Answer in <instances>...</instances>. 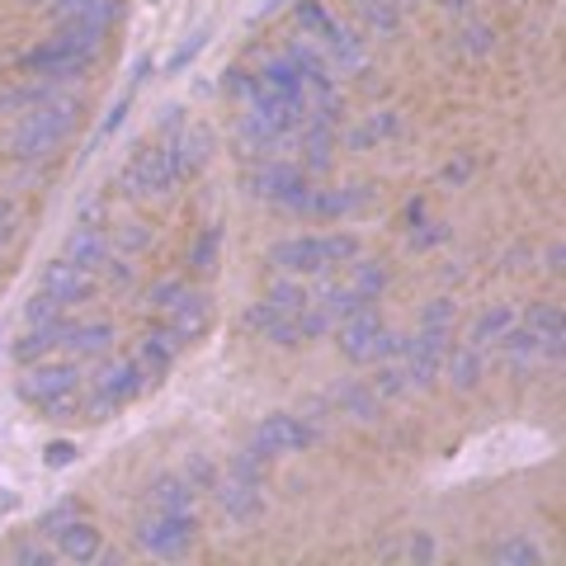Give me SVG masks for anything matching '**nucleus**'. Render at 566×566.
<instances>
[{"mask_svg":"<svg viewBox=\"0 0 566 566\" xmlns=\"http://www.w3.org/2000/svg\"><path fill=\"white\" fill-rule=\"evenodd\" d=\"M185 482H189V486L212 491V486H218V468H212L203 453H193V458H189V476H185Z\"/></svg>","mask_w":566,"mask_h":566,"instance_id":"nucleus-44","label":"nucleus"},{"mask_svg":"<svg viewBox=\"0 0 566 566\" xmlns=\"http://www.w3.org/2000/svg\"><path fill=\"white\" fill-rule=\"evenodd\" d=\"M109 345H114L109 322H71V335H66L71 354H109Z\"/></svg>","mask_w":566,"mask_h":566,"instance_id":"nucleus-24","label":"nucleus"},{"mask_svg":"<svg viewBox=\"0 0 566 566\" xmlns=\"http://www.w3.org/2000/svg\"><path fill=\"white\" fill-rule=\"evenodd\" d=\"M66 335H71V322H66V316H52V322L29 326L24 340H14V359H20V364H39L43 354H52L57 345H66Z\"/></svg>","mask_w":566,"mask_h":566,"instance_id":"nucleus-14","label":"nucleus"},{"mask_svg":"<svg viewBox=\"0 0 566 566\" xmlns=\"http://www.w3.org/2000/svg\"><path fill=\"white\" fill-rule=\"evenodd\" d=\"M193 534H199L193 515H170V510H151V515L137 524V543L161 562H180L193 547Z\"/></svg>","mask_w":566,"mask_h":566,"instance_id":"nucleus-4","label":"nucleus"},{"mask_svg":"<svg viewBox=\"0 0 566 566\" xmlns=\"http://www.w3.org/2000/svg\"><path fill=\"white\" fill-rule=\"evenodd\" d=\"M491 562L495 566H538L543 562V547L528 543V538H501L491 547Z\"/></svg>","mask_w":566,"mask_h":566,"instance_id":"nucleus-29","label":"nucleus"},{"mask_svg":"<svg viewBox=\"0 0 566 566\" xmlns=\"http://www.w3.org/2000/svg\"><path fill=\"white\" fill-rule=\"evenodd\" d=\"M14 212H20V203H14V199H6V193H0V222H14Z\"/></svg>","mask_w":566,"mask_h":566,"instance_id":"nucleus-54","label":"nucleus"},{"mask_svg":"<svg viewBox=\"0 0 566 566\" xmlns=\"http://www.w3.org/2000/svg\"><path fill=\"white\" fill-rule=\"evenodd\" d=\"M95 57H85V52H76V48H66L62 39H48L43 48H33V52H24L20 57V66L29 71V76H39V81H71V76H81L85 66H91Z\"/></svg>","mask_w":566,"mask_h":566,"instance_id":"nucleus-8","label":"nucleus"},{"mask_svg":"<svg viewBox=\"0 0 566 566\" xmlns=\"http://www.w3.org/2000/svg\"><path fill=\"white\" fill-rule=\"evenodd\" d=\"M453 316H458V307H453V297H434V303H424V312H420V326H453Z\"/></svg>","mask_w":566,"mask_h":566,"instance_id":"nucleus-42","label":"nucleus"},{"mask_svg":"<svg viewBox=\"0 0 566 566\" xmlns=\"http://www.w3.org/2000/svg\"><path fill=\"white\" fill-rule=\"evenodd\" d=\"M128 109H133V91H128V95H118V104H114L109 114H104V123H99V137L118 133V128H123V118H128Z\"/></svg>","mask_w":566,"mask_h":566,"instance_id":"nucleus-46","label":"nucleus"},{"mask_svg":"<svg viewBox=\"0 0 566 566\" xmlns=\"http://www.w3.org/2000/svg\"><path fill=\"white\" fill-rule=\"evenodd\" d=\"M458 48H463L468 57H486V52L495 48V33L486 24H468L463 33H458Z\"/></svg>","mask_w":566,"mask_h":566,"instance_id":"nucleus-37","label":"nucleus"},{"mask_svg":"<svg viewBox=\"0 0 566 566\" xmlns=\"http://www.w3.org/2000/svg\"><path fill=\"white\" fill-rule=\"evenodd\" d=\"M297 24L312 29V33H316V43H322V48L335 39V29H340V24H335V14L322 6V0H297Z\"/></svg>","mask_w":566,"mask_h":566,"instance_id":"nucleus-30","label":"nucleus"},{"mask_svg":"<svg viewBox=\"0 0 566 566\" xmlns=\"http://www.w3.org/2000/svg\"><path fill=\"white\" fill-rule=\"evenodd\" d=\"M444 6H449V10H468V6H472V0H444Z\"/></svg>","mask_w":566,"mask_h":566,"instance_id":"nucleus-57","label":"nucleus"},{"mask_svg":"<svg viewBox=\"0 0 566 566\" xmlns=\"http://www.w3.org/2000/svg\"><path fill=\"white\" fill-rule=\"evenodd\" d=\"M175 349H180V340L161 326V331H151L147 340H142V349H137V364L142 368H151V374H166V368L175 364Z\"/></svg>","mask_w":566,"mask_h":566,"instance_id":"nucleus-25","label":"nucleus"},{"mask_svg":"<svg viewBox=\"0 0 566 566\" xmlns=\"http://www.w3.org/2000/svg\"><path fill=\"white\" fill-rule=\"evenodd\" d=\"M255 76L270 85V91H279V95H289V99H307V81H303V71L293 66V57L289 52H274L270 62H264Z\"/></svg>","mask_w":566,"mask_h":566,"instance_id":"nucleus-19","label":"nucleus"},{"mask_svg":"<svg viewBox=\"0 0 566 566\" xmlns=\"http://www.w3.org/2000/svg\"><path fill=\"white\" fill-rule=\"evenodd\" d=\"M495 345H501L505 364H515V368H534V364H543V345H538V335L528 331V326H520V322L510 326Z\"/></svg>","mask_w":566,"mask_h":566,"instance_id":"nucleus-23","label":"nucleus"},{"mask_svg":"<svg viewBox=\"0 0 566 566\" xmlns=\"http://www.w3.org/2000/svg\"><path fill=\"white\" fill-rule=\"evenodd\" d=\"M10 241H14V222H0V251H6Z\"/></svg>","mask_w":566,"mask_h":566,"instance_id":"nucleus-55","label":"nucleus"},{"mask_svg":"<svg viewBox=\"0 0 566 566\" xmlns=\"http://www.w3.org/2000/svg\"><path fill=\"white\" fill-rule=\"evenodd\" d=\"M43 293H52L62 307L85 303V297L95 293V274H91V270H81V264H71V260L62 255V260L43 264Z\"/></svg>","mask_w":566,"mask_h":566,"instance_id":"nucleus-12","label":"nucleus"},{"mask_svg":"<svg viewBox=\"0 0 566 566\" xmlns=\"http://www.w3.org/2000/svg\"><path fill=\"white\" fill-rule=\"evenodd\" d=\"M264 303H270L279 316H297V312H303V307L312 303V293L303 289V283H293V279H279V283H270Z\"/></svg>","mask_w":566,"mask_h":566,"instance_id":"nucleus-28","label":"nucleus"},{"mask_svg":"<svg viewBox=\"0 0 566 566\" xmlns=\"http://www.w3.org/2000/svg\"><path fill=\"white\" fill-rule=\"evenodd\" d=\"M520 316H515V307H491V312H482L476 316V326H472V335H468V345H476V349H486V345H495L501 335L515 326Z\"/></svg>","mask_w":566,"mask_h":566,"instance_id":"nucleus-26","label":"nucleus"},{"mask_svg":"<svg viewBox=\"0 0 566 566\" xmlns=\"http://www.w3.org/2000/svg\"><path fill=\"white\" fill-rule=\"evenodd\" d=\"M33 6H48L52 10V20H66V14H76L85 6H95V0H33Z\"/></svg>","mask_w":566,"mask_h":566,"instance_id":"nucleus-48","label":"nucleus"},{"mask_svg":"<svg viewBox=\"0 0 566 566\" xmlns=\"http://www.w3.org/2000/svg\"><path fill=\"white\" fill-rule=\"evenodd\" d=\"M76 114H81V99H71V95H52L43 104H33L6 133V151L14 161H43V156H52L71 137Z\"/></svg>","mask_w":566,"mask_h":566,"instance_id":"nucleus-1","label":"nucleus"},{"mask_svg":"<svg viewBox=\"0 0 566 566\" xmlns=\"http://www.w3.org/2000/svg\"><path fill=\"white\" fill-rule=\"evenodd\" d=\"M482 349L476 345H458V349H449L444 354V374H449V382L458 387V392H472L476 382H482Z\"/></svg>","mask_w":566,"mask_h":566,"instance_id":"nucleus-21","label":"nucleus"},{"mask_svg":"<svg viewBox=\"0 0 566 566\" xmlns=\"http://www.w3.org/2000/svg\"><path fill=\"white\" fill-rule=\"evenodd\" d=\"M316 439H322V430H316V424H307L303 416L274 411V416H264V420L255 424L251 444H255L264 458H279V453H303V449L316 444Z\"/></svg>","mask_w":566,"mask_h":566,"instance_id":"nucleus-6","label":"nucleus"},{"mask_svg":"<svg viewBox=\"0 0 566 566\" xmlns=\"http://www.w3.org/2000/svg\"><path fill=\"white\" fill-rule=\"evenodd\" d=\"M52 538H57V553L71 557V562H95L99 547H104V534L91 524V520H66L62 528H52Z\"/></svg>","mask_w":566,"mask_h":566,"instance_id":"nucleus-13","label":"nucleus"},{"mask_svg":"<svg viewBox=\"0 0 566 566\" xmlns=\"http://www.w3.org/2000/svg\"><path fill=\"white\" fill-rule=\"evenodd\" d=\"M180 293H185V283H180V279H161V283H156V289L147 293V307L166 316V312H170V303H175Z\"/></svg>","mask_w":566,"mask_h":566,"instance_id":"nucleus-41","label":"nucleus"},{"mask_svg":"<svg viewBox=\"0 0 566 566\" xmlns=\"http://www.w3.org/2000/svg\"><path fill=\"white\" fill-rule=\"evenodd\" d=\"M444 354H449V331L444 326H420L411 340L401 345V368L411 387H434V378L444 374Z\"/></svg>","mask_w":566,"mask_h":566,"instance_id":"nucleus-5","label":"nucleus"},{"mask_svg":"<svg viewBox=\"0 0 566 566\" xmlns=\"http://www.w3.org/2000/svg\"><path fill=\"white\" fill-rule=\"evenodd\" d=\"M359 6H364V24L374 33H392L397 29V10L387 6V0H359Z\"/></svg>","mask_w":566,"mask_h":566,"instance_id":"nucleus-38","label":"nucleus"},{"mask_svg":"<svg viewBox=\"0 0 566 566\" xmlns=\"http://www.w3.org/2000/svg\"><path fill=\"white\" fill-rule=\"evenodd\" d=\"M10 505H14V495H6V491H0V515H6Z\"/></svg>","mask_w":566,"mask_h":566,"instance_id":"nucleus-56","label":"nucleus"},{"mask_svg":"<svg viewBox=\"0 0 566 566\" xmlns=\"http://www.w3.org/2000/svg\"><path fill=\"white\" fill-rule=\"evenodd\" d=\"M151 510H170V515H193V486L185 476H156L147 491Z\"/></svg>","mask_w":566,"mask_h":566,"instance_id":"nucleus-22","label":"nucleus"},{"mask_svg":"<svg viewBox=\"0 0 566 566\" xmlns=\"http://www.w3.org/2000/svg\"><path fill=\"white\" fill-rule=\"evenodd\" d=\"M81 387V368L76 364H39L29 368V374L20 378V397L29 406H43L52 397H71Z\"/></svg>","mask_w":566,"mask_h":566,"instance_id":"nucleus-10","label":"nucleus"},{"mask_svg":"<svg viewBox=\"0 0 566 566\" xmlns=\"http://www.w3.org/2000/svg\"><path fill=\"white\" fill-rule=\"evenodd\" d=\"M331 401L340 406V416H349V420H378V392L368 382H359V378H345V382H335L331 387Z\"/></svg>","mask_w":566,"mask_h":566,"instance_id":"nucleus-17","label":"nucleus"},{"mask_svg":"<svg viewBox=\"0 0 566 566\" xmlns=\"http://www.w3.org/2000/svg\"><path fill=\"white\" fill-rule=\"evenodd\" d=\"M349 289L364 297V303H374V297L387 289V270L378 260H364V264H354V274H349Z\"/></svg>","mask_w":566,"mask_h":566,"instance_id":"nucleus-32","label":"nucleus"},{"mask_svg":"<svg viewBox=\"0 0 566 566\" xmlns=\"http://www.w3.org/2000/svg\"><path fill=\"white\" fill-rule=\"evenodd\" d=\"M170 151H175V166H180V180L185 175H199L212 161V133L208 128H185Z\"/></svg>","mask_w":566,"mask_h":566,"instance_id":"nucleus-20","label":"nucleus"},{"mask_svg":"<svg viewBox=\"0 0 566 566\" xmlns=\"http://www.w3.org/2000/svg\"><path fill=\"white\" fill-rule=\"evenodd\" d=\"M359 260V237L349 232H331V237H289L270 245V264L283 274H326L340 264Z\"/></svg>","mask_w":566,"mask_h":566,"instance_id":"nucleus-2","label":"nucleus"},{"mask_svg":"<svg viewBox=\"0 0 566 566\" xmlns=\"http://www.w3.org/2000/svg\"><path fill=\"white\" fill-rule=\"evenodd\" d=\"M142 382H147V368H142L137 359H114V364L99 374L95 392H104L114 406H123V401H133V397L142 392Z\"/></svg>","mask_w":566,"mask_h":566,"instance_id":"nucleus-15","label":"nucleus"},{"mask_svg":"<svg viewBox=\"0 0 566 566\" xmlns=\"http://www.w3.org/2000/svg\"><path fill=\"white\" fill-rule=\"evenodd\" d=\"M264 463H270V458H264V453L251 444V449L232 453V463H227V472L241 476V482H255V486H264Z\"/></svg>","mask_w":566,"mask_h":566,"instance_id":"nucleus-35","label":"nucleus"},{"mask_svg":"<svg viewBox=\"0 0 566 566\" xmlns=\"http://www.w3.org/2000/svg\"><path fill=\"white\" fill-rule=\"evenodd\" d=\"M66 520H76V501H62V505H52L48 515L39 520V534H48V538H52V528H62Z\"/></svg>","mask_w":566,"mask_h":566,"instance_id":"nucleus-45","label":"nucleus"},{"mask_svg":"<svg viewBox=\"0 0 566 566\" xmlns=\"http://www.w3.org/2000/svg\"><path fill=\"white\" fill-rule=\"evenodd\" d=\"M528 331H534V335L562 331V303H538L534 312H528Z\"/></svg>","mask_w":566,"mask_h":566,"instance_id":"nucleus-40","label":"nucleus"},{"mask_svg":"<svg viewBox=\"0 0 566 566\" xmlns=\"http://www.w3.org/2000/svg\"><path fill=\"white\" fill-rule=\"evenodd\" d=\"M368 387H374V392H378V401H392V397H406V392H411V382H406V368H401V359H397V364H382Z\"/></svg>","mask_w":566,"mask_h":566,"instance_id":"nucleus-33","label":"nucleus"},{"mask_svg":"<svg viewBox=\"0 0 566 566\" xmlns=\"http://www.w3.org/2000/svg\"><path fill=\"white\" fill-rule=\"evenodd\" d=\"M335 335H340V354L354 364H368L378 359V335H382V316L374 303H364L359 312H349L335 322Z\"/></svg>","mask_w":566,"mask_h":566,"instance_id":"nucleus-7","label":"nucleus"},{"mask_svg":"<svg viewBox=\"0 0 566 566\" xmlns=\"http://www.w3.org/2000/svg\"><path fill=\"white\" fill-rule=\"evenodd\" d=\"M14 562H52L43 547H33V543H24V547H14Z\"/></svg>","mask_w":566,"mask_h":566,"instance_id":"nucleus-52","label":"nucleus"},{"mask_svg":"<svg viewBox=\"0 0 566 566\" xmlns=\"http://www.w3.org/2000/svg\"><path fill=\"white\" fill-rule=\"evenodd\" d=\"M543 270L562 274V241H553V245H547V255H543Z\"/></svg>","mask_w":566,"mask_h":566,"instance_id":"nucleus-53","label":"nucleus"},{"mask_svg":"<svg viewBox=\"0 0 566 566\" xmlns=\"http://www.w3.org/2000/svg\"><path fill=\"white\" fill-rule=\"evenodd\" d=\"M43 463H48V468H66V463H76V444H66V439H57V444H48V449H43Z\"/></svg>","mask_w":566,"mask_h":566,"instance_id":"nucleus-47","label":"nucleus"},{"mask_svg":"<svg viewBox=\"0 0 566 566\" xmlns=\"http://www.w3.org/2000/svg\"><path fill=\"white\" fill-rule=\"evenodd\" d=\"M156 123H161V133L185 128V109H180V104H166V109H161V118H156Z\"/></svg>","mask_w":566,"mask_h":566,"instance_id":"nucleus-51","label":"nucleus"},{"mask_svg":"<svg viewBox=\"0 0 566 566\" xmlns=\"http://www.w3.org/2000/svg\"><path fill=\"white\" fill-rule=\"evenodd\" d=\"M175 185H180V166H175L170 147L137 151L123 170V193H133V199H166V193H175Z\"/></svg>","mask_w":566,"mask_h":566,"instance_id":"nucleus-3","label":"nucleus"},{"mask_svg":"<svg viewBox=\"0 0 566 566\" xmlns=\"http://www.w3.org/2000/svg\"><path fill=\"white\" fill-rule=\"evenodd\" d=\"M439 180H444L449 189H463V185L472 180V151H458L453 161H449L444 170H439Z\"/></svg>","mask_w":566,"mask_h":566,"instance_id":"nucleus-43","label":"nucleus"},{"mask_svg":"<svg viewBox=\"0 0 566 566\" xmlns=\"http://www.w3.org/2000/svg\"><path fill=\"white\" fill-rule=\"evenodd\" d=\"M52 316H62V303H57V297H52V293H33L29 297V307H24V322L29 326H39V322H52Z\"/></svg>","mask_w":566,"mask_h":566,"instance_id":"nucleus-39","label":"nucleus"},{"mask_svg":"<svg viewBox=\"0 0 566 566\" xmlns=\"http://www.w3.org/2000/svg\"><path fill=\"white\" fill-rule=\"evenodd\" d=\"M208 322H212V297H208V293H193V289H185V293L170 303V312H166V331H170L180 345L199 340V335L208 331Z\"/></svg>","mask_w":566,"mask_h":566,"instance_id":"nucleus-11","label":"nucleus"},{"mask_svg":"<svg viewBox=\"0 0 566 566\" xmlns=\"http://www.w3.org/2000/svg\"><path fill=\"white\" fill-rule=\"evenodd\" d=\"M424 227H430V232H416V237H411L416 251H424V245H439V241L449 237V227H444V222H424Z\"/></svg>","mask_w":566,"mask_h":566,"instance_id":"nucleus-50","label":"nucleus"},{"mask_svg":"<svg viewBox=\"0 0 566 566\" xmlns=\"http://www.w3.org/2000/svg\"><path fill=\"white\" fill-rule=\"evenodd\" d=\"M57 95V85L52 81H39V85H10V91H0V114H24L33 104H43Z\"/></svg>","mask_w":566,"mask_h":566,"instance_id":"nucleus-27","label":"nucleus"},{"mask_svg":"<svg viewBox=\"0 0 566 566\" xmlns=\"http://www.w3.org/2000/svg\"><path fill=\"white\" fill-rule=\"evenodd\" d=\"M109 255H114V245H109V237H104V232H95V227H85V232H76L66 241V260L81 264V270H91V274H104Z\"/></svg>","mask_w":566,"mask_h":566,"instance_id":"nucleus-18","label":"nucleus"},{"mask_svg":"<svg viewBox=\"0 0 566 566\" xmlns=\"http://www.w3.org/2000/svg\"><path fill=\"white\" fill-rule=\"evenodd\" d=\"M264 486H255V482H241V476H218V486H212V495H218V510L227 520H232L237 528H251V524H260V515H264V495H260Z\"/></svg>","mask_w":566,"mask_h":566,"instance_id":"nucleus-9","label":"nucleus"},{"mask_svg":"<svg viewBox=\"0 0 566 566\" xmlns=\"http://www.w3.org/2000/svg\"><path fill=\"white\" fill-rule=\"evenodd\" d=\"M218 245H222V227H203L199 241H193V251H189V270L193 274H212V270H218Z\"/></svg>","mask_w":566,"mask_h":566,"instance_id":"nucleus-31","label":"nucleus"},{"mask_svg":"<svg viewBox=\"0 0 566 566\" xmlns=\"http://www.w3.org/2000/svg\"><path fill=\"white\" fill-rule=\"evenodd\" d=\"M109 245H114V251H123V255H142L151 245V227L147 222H123V227H114Z\"/></svg>","mask_w":566,"mask_h":566,"instance_id":"nucleus-34","label":"nucleus"},{"mask_svg":"<svg viewBox=\"0 0 566 566\" xmlns=\"http://www.w3.org/2000/svg\"><path fill=\"white\" fill-rule=\"evenodd\" d=\"M401 114L397 109H378V114H368L364 123H354V128L345 133V147L349 151H368V147H378V142H392L401 137Z\"/></svg>","mask_w":566,"mask_h":566,"instance_id":"nucleus-16","label":"nucleus"},{"mask_svg":"<svg viewBox=\"0 0 566 566\" xmlns=\"http://www.w3.org/2000/svg\"><path fill=\"white\" fill-rule=\"evenodd\" d=\"M439 553V543L430 534H411V562H434Z\"/></svg>","mask_w":566,"mask_h":566,"instance_id":"nucleus-49","label":"nucleus"},{"mask_svg":"<svg viewBox=\"0 0 566 566\" xmlns=\"http://www.w3.org/2000/svg\"><path fill=\"white\" fill-rule=\"evenodd\" d=\"M203 43H208V29H193L189 39H185L180 48L170 52V62H166V71H170V76H180V71H185L193 57H199V48H203Z\"/></svg>","mask_w":566,"mask_h":566,"instance_id":"nucleus-36","label":"nucleus"}]
</instances>
